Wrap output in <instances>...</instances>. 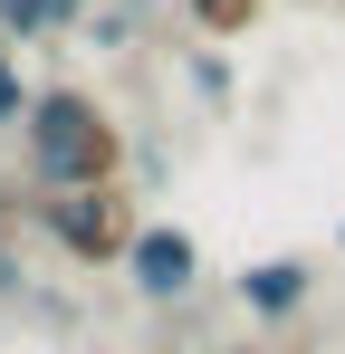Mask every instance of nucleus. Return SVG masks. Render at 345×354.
<instances>
[{"instance_id":"9d476101","label":"nucleus","mask_w":345,"mask_h":354,"mask_svg":"<svg viewBox=\"0 0 345 354\" xmlns=\"http://www.w3.org/2000/svg\"><path fill=\"white\" fill-rule=\"evenodd\" d=\"M211 354H259V345H211Z\"/></svg>"},{"instance_id":"f03ea898","label":"nucleus","mask_w":345,"mask_h":354,"mask_svg":"<svg viewBox=\"0 0 345 354\" xmlns=\"http://www.w3.org/2000/svg\"><path fill=\"white\" fill-rule=\"evenodd\" d=\"M39 230L57 239V259H77V268H125V249H134V192L106 182V192H48L39 201Z\"/></svg>"},{"instance_id":"6e6552de","label":"nucleus","mask_w":345,"mask_h":354,"mask_svg":"<svg viewBox=\"0 0 345 354\" xmlns=\"http://www.w3.org/2000/svg\"><path fill=\"white\" fill-rule=\"evenodd\" d=\"M192 96H211V106H230V58H192Z\"/></svg>"},{"instance_id":"f8f14e48","label":"nucleus","mask_w":345,"mask_h":354,"mask_svg":"<svg viewBox=\"0 0 345 354\" xmlns=\"http://www.w3.org/2000/svg\"><path fill=\"white\" fill-rule=\"evenodd\" d=\"M336 249H345V221H336Z\"/></svg>"},{"instance_id":"423d86ee","label":"nucleus","mask_w":345,"mask_h":354,"mask_svg":"<svg viewBox=\"0 0 345 354\" xmlns=\"http://www.w3.org/2000/svg\"><path fill=\"white\" fill-rule=\"evenodd\" d=\"M192 19H202L211 39H240V29L259 19V0H192Z\"/></svg>"},{"instance_id":"1a4fd4ad","label":"nucleus","mask_w":345,"mask_h":354,"mask_svg":"<svg viewBox=\"0 0 345 354\" xmlns=\"http://www.w3.org/2000/svg\"><path fill=\"white\" fill-rule=\"evenodd\" d=\"M29 297V278H19V259H10V239H0V306H19Z\"/></svg>"},{"instance_id":"39448f33","label":"nucleus","mask_w":345,"mask_h":354,"mask_svg":"<svg viewBox=\"0 0 345 354\" xmlns=\"http://www.w3.org/2000/svg\"><path fill=\"white\" fill-rule=\"evenodd\" d=\"M10 10V39H39V29H67L77 19V0H0Z\"/></svg>"},{"instance_id":"20e7f679","label":"nucleus","mask_w":345,"mask_h":354,"mask_svg":"<svg viewBox=\"0 0 345 354\" xmlns=\"http://www.w3.org/2000/svg\"><path fill=\"white\" fill-rule=\"evenodd\" d=\"M230 297L249 306V326H288V316H307V297H317V268L288 249V259H249L240 278H230Z\"/></svg>"},{"instance_id":"0eeeda50","label":"nucleus","mask_w":345,"mask_h":354,"mask_svg":"<svg viewBox=\"0 0 345 354\" xmlns=\"http://www.w3.org/2000/svg\"><path fill=\"white\" fill-rule=\"evenodd\" d=\"M29 106H39V96H29V86H19V67L0 58V124H29Z\"/></svg>"},{"instance_id":"7ed1b4c3","label":"nucleus","mask_w":345,"mask_h":354,"mask_svg":"<svg viewBox=\"0 0 345 354\" xmlns=\"http://www.w3.org/2000/svg\"><path fill=\"white\" fill-rule=\"evenodd\" d=\"M125 278L144 306H182V297L202 288V239L182 230V221H144L134 249H125Z\"/></svg>"},{"instance_id":"f257e3e1","label":"nucleus","mask_w":345,"mask_h":354,"mask_svg":"<svg viewBox=\"0 0 345 354\" xmlns=\"http://www.w3.org/2000/svg\"><path fill=\"white\" fill-rule=\"evenodd\" d=\"M19 134H29L39 192H106V182H125V134H115V115L87 86H48Z\"/></svg>"},{"instance_id":"9b49d317","label":"nucleus","mask_w":345,"mask_h":354,"mask_svg":"<svg viewBox=\"0 0 345 354\" xmlns=\"http://www.w3.org/2000/svg\"><path fill=\"white\" fill-rule=\"evenodd\" d=\"M0 39H10V10H0Z\"/></svg>"}]
</instances>
